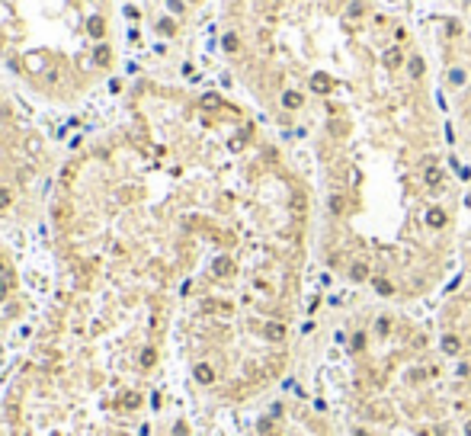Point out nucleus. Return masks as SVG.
<instances>
[{
  "label": "nucleus",
  "instance_id": "obj_2",
  "mask_svg": "<svg viewBox=\"0 0 471 436\" xmlns=\"http://www.w3.org/2000/svg\"><path fill=\"white\" fill-rule=\"evenodd\" d=\"M131 39L128 0H0V71L52 103L113 80Z\"/></svg>",
  "mask_w": 471,
  "mask_h": 436
},
{
  "label": "nucleus",
  "instance_id": "obj_4",
  "mask_svg": "<svg viewBox=\"0 0 471 436\" xmlns=\"http://www.w3.org/2000/svg\"><path fill=\"white\" fill-rule=\"evenodd\" d=\"M423 4H433L439 10H449V13H455L458 19H465L471 26V0H423Z\"/></svg>",
  "mask_w": 471,
  "mask_h": 436
},
{
  "label": "nucleus",
  "instance_id": "obj_3",
  "mask_svg": "<svg viewBox=\"0 0 471 436\" xmlns=\"http://www.w3.org/2000/svg\"><path fill=\"white\" fill-rule=\"evenodd\" d=\"M218 0H128L131 23L144 45H202Z\"/></svg>",
  "mask_w": 471,
  "mask_h": 436
},
{
  "label": "nucleus",
  "instance_id": "obj_1",
  "mask_svg": "<svg viewBox=\"0 0 471 436\" xmlns=\"http://www.w3.org/2000/svg\"><path fill=\"white\" fill-rule=\"evenodd\" d=\"M202 45L305 170L321 279L433 305L458 260L468 183L410 7L218 0Z\"/></svg>",
  "mask_w": 471,
  "mask_h": 436
}]
</instances>
